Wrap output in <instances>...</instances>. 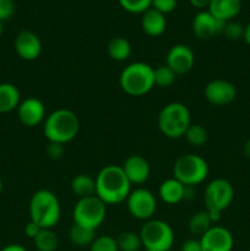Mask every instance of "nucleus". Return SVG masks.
I'll return each instance as SVG.
<instances>
[{
    "label": "nucleus",
    "instance_id": "obj_7",
    "mask_svg": "<svg viewBox=\"0 0 250 251\" xmlns=\"http://www.w3.org/2000/svg\"><path fill=\"white\" fill-rule=\"evenodd\" d=\"M139 234L146 251H169L174 244L173 229L162 220L146 221Z\"/></svg>",
    "mask_w": 250,
    "mask_h": 251
},
{
    "label": "nucleus",
    "instance_id": "obj_17",
    "mask_svg": "<svg viewBox=\"0 0 250 251\" xmlns=\"http://www.w3.org/2000/svg\"><path fill=\"white\" fill-rule=\"evenodd\" d=\"M127 180L131 185L145 184L151 174V167L149 161L141 154H131L124 161L122 166Z\"/></svg>",
    "mask_w": 250,
    "mask_h": 251
},
{
    "label": "nucleus",
    "instance_id": "obj_34",
    "mask_svg": "<svg viewBox=\"0 0 250 251\" xmlns=\"http://www.w3.org/2000/svg\"><path fill=\"white\" fill-rule=\"evenodd\" d=\"M15 12L14 0H0V21L4 22L11 19Z\"/></svg>",
    "mask_w": 250,
    "mask_h": 251
},
{
    "label": "nucleus",
    "instance_id": "obj_15",
    "mask_svg": "<svg viewBox=\"0 0 250 251\" xmlns=\"http://www.w3.org/2000/svg\"><path fill=\"white\" fill-rule=\"evenodd\" d=\"M17 117L22 125L34 127L46 120V107L37 97H28L21 100L17 107Z\"/></svg>",
    "mask_w": 250,
    "mask_h": 251
},
{
    "label": "nucleus",
    "instance_id": "obj_1",
    "mask_svg": "<svg viewBox=\"0 0 250 251\" xmlns=\"http://www.w3.org/2000/svg\"><path fill=\"white\" fill-rule=\"evenodd\" d=\"M131 191L122 166L109 164L98 172L96 176V195L105 205H119L124 202Z\"/></svg>",
    "mask_w": 250,
    "mask_h": 251
},
{
    "label": "nucleus",
    "instance_id": "obj_36",
    "mask_svg": "<svg viewBox=\"0 0 250 251\" xmlns=\"http://www.w3.org/2000/svg\"><path fill=\"white\" fill-rule=\"evenodd\" d=\"M180 251H202L200 239H196V238L186 239L185 242L181 244Z\"/></svg>",
    "mask_w": 250,
    "mask_h": 251
},
{
    "label": "nucleus",
    "instance_id": "obj_35",
    "mask_svg": "<svg viewBox=\"0 0 250 251\" xmlns=\"http://www.w3.org/2000/svg\"><path fill=\"white\" fill-rule=\"evenodd\" d=\"M47 156L50 159H60L61 157L65 153V147L61 144H56V142H49V145L47 146Z\"/></svg>",
    "mask_w": 250,
    "mask_h": 251
},
{
    "label": "nucleus",
    "instance_id": "obj_5",
    "mask_svg": "<svg viewBox=\"0 0 250 251\" xmlns=\"http://www.w3.org/2000/svg\"><path fill=\"white\" fill-rule=\"evenodd\" d=\"M158 129L168 139H181L191 124V114L184 103L171 102L164 105L157 119Z\"/></svg>",
    "mask_w": 250,
    "mask_h": 251
},
{
    "label": "nucleus",
    "instance_id": "obj_26",
    "mask_svg": "<svg viewBox=\"0 0 250 251\" xmlns=\"http://www.w3.org/2000/svg\"><path fill=\"white\" fill-rule=\"evenodd\" d=\"M33 244L38 251H55L59 245L58 235L53 232V229L42 228L41 232L33 239Z\"/></svg>",
    "mask_w": 250,
    "mask_h": 251
},
{
    "label": "nucleus",
    "instance_id": "obj_28",
    "mask_svg": "<svg viewBox=\"0 0 250 251\" xmlns=\"http://www.w3.org/2000/svg\"><path fill=\"white\" fill-rule=\"evenodd\" d=\"M185 140L188 141V144H190L194 147H200L207 142L208 134L207 130L200 124H190V126L188 127V130L185 131L184 135Z\"/></svg>",
    "mask_w": 250,
    "mask_h": 251
},
{
    "label": "nucleus",
    "instance_id": "obj_25",
    "mask_svg": "<svg viewBox=\"0 0 250 251\" xmlns=\"http://www.w3.org/2000/svg\"><path fill=\"white\" fill-rule=\"evenodd\" d=\"M69 238L76 247H90L96 239V230L74 223L69 232Z\"/></svg>",
    "mask_w": 250,
    "mask_h": 251
},
{
    "label": "nucleus",
    "instance_id": "obj_43",
    "mask_svg": "<svg viewBox=\"0 0 250 251\" xmlns=\"http://www.w3.org/2000/svg\"><path fill=\"white\" fill-rule=\"evenodd\" d=\"M2 33H4V24L0 21V37L2 36Z\"/></svg>",
    "mask_w": 250,
    "mask_h": 251
},
{
    "label": "nucleus",
    "instance_id": "obj_33",
    "mask_svg": "<svg viewBox=\"0 0 250 251\" xmlns=\"http://www.w3.org/2000/svg\"><path fill=\"white\" fill-rule=\"evenodd\" d=\"M176 6V0H152L151 7L156 9L157 11L162 14H168L172 12Z\"/></svg>",
    "mask_w": 250,
    "mask_h": 251
},
{
    "label": "nucleus",
    "instance_id": "obj_18",
    "mask_svg": "<svg viewBox=\"0 0 250 251\" xmlns=\"http://www.w3.org/2000/svg\"><path fill=\"white\" fill-rule=\"evenodd\" d=\"M141 27L146 34L151 37H158L166 31L167 28V19L166 15L157 11L153 7H150L149 10L142 14Z\"/></svg>",
    "mask_w": 250,
    "mask_h": 251
},
{
    "label": "nucleus",
    "instance_id": "obj_4",
    "mask_svg": "<svg viewBox=\"0 0 250 251\" xmlns=\"http://www.w3.org/2000/svg\"><path fill=\"white\" fill-rule=\"evenodd\" d=\"M120 88L126 95L141 97L154 87L153 68L142 61L129 64L119 76Z\"/></svg>",
    "mask_w": 250,
    "mask_h": 251
},
{
    "label": "nucleus",
    "instance_id": "obj_11",
    "mask_svg": "<svg viewBox=\"0 0 250 251\" xmlns=\"http://www.w3.org/2000/svg\"><path fill=\"white\" fill-rule=\"evenodd\" d=\"M237 87L234 83L223 78H215L207 82L203 88V96L206 100L213 105H228L237 98Z\"/></svg>",
    "mask_w": 250,
    "mask_h": 251
},
{
    "label": "nucleus",
    "instance_id": "obj_13",
    "mask_svg": "<svg viewBox=\"0 0 250 251\" xmlns=\"http://www.w3.org/2000/svg\"><path fill=\"white\" fill-rule=\"evenodd\" d=\"M202 251H232L234 239L229 230L222 226L215 225L199 238Z\"/></svg>",
    "mask_w": 250,
    "mask_h": 251
},
{
    "label": "nucleus",
    "instance_id": "obj_3",
    "mask_svg": "<svg viewBox=\"0 0 250 251\" xmlns=\"http://www.w3.org/2000/svg\"><path fill=\"white\" fill-rule=\"evenodd\" d=\"M29 220L41 228L53 229L61 217V206L55 194L47 189L37 190L29 200Z\"/></svg>",
    "mask_w": 250,
    "mask_h": 251
},
{
    "label": "nucleus",
    "instance_id": "obj_31",
    "mask_svg": "<svg viewBox=\"0 0 250 251\" xmlns=\"http://www.w3.org/2000/svg\"><path fill=\"white\" fill-rule=\"evenodd\" d=\"M119 4L122 5L123 9H125L129 12H135L144 14L146 10L151 7L152 0H119Z\"/></svg>",
    "mask_w": 250,
    "mask_h": 251
},
{
    "label": "nucleus",
    "instance_id": "obj_9",
    "mask_svg": "<svg viewBox=\"0 0 250 251\" xmlns=\"http://www.w3.org/2000/svg\"><path fill=\"white\" fill-rule=\"evenodd\" d=\"M234 199L233 185L223 178H216L207 184L203 193L206 210H217L223 212L227 210Z\"/></svg>",
    "mask_w": 250,
    "mask_h": 251
},
{
    "label": "nucleus",
    "instance_id": "obj_29",
    "mask_svg": "<svg viewBox=\"0 0 250 251\" xmlns=\"http://www.w3.org/2000/svg\"><path fill=\"white\" fill-rule=\"evenodd\" d=\"M153 77H154V86L158 87H171L175 82L176 75L171 68L167 65H159L156 69H153Z\"/></svg>",
    "mask_w": 250,
    "mask_h": 251
},
{
    "label": "nucleus",
    "instance_id": "obj_40",
    "mask_svg": "<svg viewBox=\"0 0 250 251\" xmlns=\"http://www.w3.org/2000/svg\"><path fill=\"white\" fill-rule=\"evenodd\" d=\"M189 1H190L191 5H194L195 7H200V9H202V7L208 6L211 0H189Z\"/></svg>",
    "mask_w": 250,
    "mask_h": 251
},
{
    "label": "nucleus",
    "instance_id": "obj_24",
    "mask_svg": "<svg viewBox=\"0 0 250 251\" xmlns=\"http://www.w3.org/2000/svg\"><path fill=\"white\" fill-rule=\"evenodd\" d=\"M212 226H215L208 216L207 211H198L190 217L188 222L189 232L195 237L201 238Z\"/></svg>",
    "mask_w": 250,
    "mask_h": 251
},
{
    "label": "nucleus",
    "instance_id": "obj_16",
    "mask_svg": "<svg viewBox=\"0 0 250 251\" xmlns=\"http://www.w3.org/2000/svg\"><path fill=\"white\" fill-rule=\"evenodd\" d=\"M17 55L26 61H33L42 54V42L39 37L32 31H21L14 42Z\"/></svg>",
    "mask_w": 250,
    "mask_h": 251
},
{
    "label": "nucleus",
    "instance_id": "obj_37",
    "mask_svg": "<svg viewBox=\"0 0 250 251\" xmlns=\"http://www.w3.org/2000/svg\"><path fill=\"white\" fill-rule=\"evenodd\" d=\"M41 229L42 228L39 227L37 223H34L33 221L29 220V222L25 226V234H26V237H28L29 239L33 240L34 238L37 237V234L41 232Z\"/></svg>",
    "mask_w": 250,
    "mask_h": 251
},
{
    "label": "nucleus",
    "instance_id": "obj_30",
    "mask_svg": "<svg viewBox=\"0 0 250 251\" xmlns=\"http://www.w3.org/2000/svg\"><path fill=\"white\" fill-rule=\"evenodd\" d=\"M90 251H119L117 239L110 235H100L90 245Z\"/></svg>",
    "mask_w": 250,
    "mask_h": 251
},
{
    "label": "nucleus",
    "instance_id": "obj_45",
    "mask_svg": "<svg viewBox=\"0 0 250 251\" xmlns=\"http://www.w3.org/2000/svg\"><path fill=\"white\" fill-rule=\"evenodd\" d=\"M169 251H172V250H169Z\"/></svg>",
    "mask_w": 250,
    "mask_h": 251
},
{
    "label": "nucleus",
    "instance_id": "obj_27",
    "mask_svg": "<svg viewBox=\"0 0 250 251\" xmlns=\"http://www.w3.org/2000/svg\"><path fill=\"white\" fill-rule=\"evenodd\" d=\"M117 244L119 251H139L142 247L140 234L134 232H123L118 235Z\"/></svg>",
    "mask_w": 250,
    "mask_h": 251
},
{
    "label": "nucleus",
    "instance_id": "obj_42",
    "mask_svg": "<svg viewBox=\"0 0 250 251\" xmlns=\"http://www.w3.org/2000/svg\"><path fill=\"white\" fill-rule=\"evenodd\" d=\"M244 154L245 157L250 161V139L244 144Z\"/></svg>",
    "mask_w": 250,
    "mask_h": 251
},
{
    "label": "nucleus",
    "instance_id": "obj_46",
    "mask_svg": "<svg viewBox=\"0 0 250 251\" xmlns=\"http://www.w3.org/2000/svg\"><path fill=\"white\" fill-rule=\"evenodd\" d=\"M249 251H250V249H249Z\"/></svg>",
    "mask_w": 250,
    "mask_h": 251
},
{
    "label": "nucleus",
    "instance_id": "obj_14",
    "mask_svg": "<svg viewBox=\"0 0 250 251\" xmlns=\"http://www.w3.org/2000/svg\"><path fill=\"white\" fill-rule=\"evenodd\" d=\"M227 21L216 19L208 10L199 11L193 20V32L199 39H210L223 33Z\"/></svg>",
    "mask_w": 250,
    "mask_h": 251
},
{
    "label": "nucleus",
    "instance_id": "obj_2",
    "mask_svg": "<svg viewBox=\"0 0 250 251\" xmlns=\"http://www.w3.org/2000/svg\"><path fill=\"white\" fill-rule=\"evenodd\" d=\"M80 131V119L75 112L59 108L47 115L43 123V134L49 142L65 145L73 141Z\"/></svg>",
    "mask_w": 250,
    "mask_h": 251
},
{
    "label": "nucleus",
    "instance_id": "obj_8",
    "mask_svg": "<svg viewBox=\"0 0 250 251\" xmlns=\"http://www.w3.org/2000/svg\"><path fill=\"white\" fill-rule=\"evenodd\" d=\"M105 216L107 205L97 195L78 199L73 210L74 223L95 230L104 222Z\"/></svg>",
    "mask_w": 250,
    "mask_h": 251
},
{
    "label": "nucleus",
    "instance_id": "obj_44",
    "mask_svg": "<svg viewBox=\"0 0 250 251\" xmlns=\"http://www.w3.org/2000/svg\"><path fill=\"white\" fill-rule=\"evenodd\" d=\"M1 193H2V180L1 178H0V195H1Z\"/></svg>",
    "mask_w": 250,
    "mask_h": 251
},
{
    "label": "nucleus",
    "instance_id": "obj_38",
    "mask_svg": "<svg viewBox=\"0 0 250 251\" xmlns=\"http://www.w3.org/2000/svg\"><path fill=\"white\" fill-rule=\"evenodd\" d=\"M195 198V189L194 186H185L184 189V201H190Z\"/></svg>",
    "mask_w": 250,
    "mask_h": 251
},
{
    "label": "nucleus",
    "instance_id": "obj_6",
    "mask_svg": "<svg viewBox=\"0 0 250 251\" xmlns=\"http://www.w3.org/2000/svg\"><path fill=\"white\" fill-rule=\"evenodd\" d=\"M208 164L199 154L186 153L178 157L173 166V178L185 186H195L206 180Z\"/></svg>",
    "mask_w": 250,
    "mask_h": 251
},
{
    "label": "nucleus",
    "instance_id": "obj_32",
    "mask_svg": "<svg viewBox=\"0 0 250 251\" xmlns=\"http://www.w3.org/2000/svg\"><path fill=\"white\" fill-rule=\"evenodd\" d=\"M223 34L229 41H238V39L243 38V36H244V26L240 25L239 22L227 21L225 29H223Z\"/></svg>",
    "mask_w": 250,
    "mask_h": 251
},
{
    "label": "nucleus",
    "instance_id": "obj_21",
    "mask_svg": "<svg viewBox=\"0 0 250 251\" xmlns=\"http://www.w3.org/2000/svg\"><path fill=\"white\" fill-rule=\"evenodd\" d=\"M21 103V93L15 85L9 82L0 83V114H6L17 109Z\"/></svg>",
    "mask_w": 250,
    "mask_h": 251
},
{
    "label": "nucleus",
    "instance_id": "obj_10",
    "mask_svg": "<svg viewBox=\"0 0 250 251\" xmlns=\"http://www.w3.org/2000/svg\"><path fill=\"white\" fill-rule=\"evenodd\" d=\"M126 207L130 215L140 221H149L157 210L156 196L145 188H136L130 191L126 200Z\"/></svg>",
    "mask_w": 250,
    "mask_h": 251
},
{
    "label": "nucleus",
    "instance_id": "obj_22",
    "mask_svg": "<svg viewBox=\"0 0 250 251\" xmlns=\"http://www.w3.org/2000/svg\"><path fill=\"white\" fill-rule=\"evenodd\" d=\"M107 53L110 59L122 63L131 55V44L124 37H113L107 44Z\"/></svg>",
    "mask_w": 250,
    "mask_h": 251
},
{
    "label": "nucleus",
    "instance_id": "obj_41",
    "mask_svg": "<svg viewBox=\"0 0 250 251\" xmlns=\"http://www.w3.org/2000/svg\"><path fill=\"white\" fill-rule=\"evenodd\" d=\"M243 39H244V42L248 46H250V22L244 27V36H243Z\"/></svg>",
    "mask_w": 250,
    "mask_h": 251
},
{
    "label": "nucleus",
    "instance_id": "obj_39",
    "mask_svg": "<svg viewBox=\"0 0 250 251\" xmlns=\"http://www.w3.org/2000/svg\"><path fill=\"white\" fill-rule=\"evenodd\" d=\"M0 251H27V249L20 244H9L2 248Z\"/></svg>",
    "mask_w": 250,
    "mask_h": 251
},
{
    "label": "nucleus",
    "instance_id": "obj_19",
    "mask_svg": "<svg viewBox=\"0 0 250 251\" xmlns=\"http://www.w3.org/2000/svg\"><path fill=\"white\" fill-rule=\"evenodd\" d=\"M207 7L216 19L230 21L240 12L242 0H211Z\"/></svg>",
    "mask_w": 250,
    "mask_h": 251
},
{
    "label": "nucleus",
    "instance_id": "obj_20",
    "mask_svg": "<svg viewBox=\"0 0 250 251\" xmlns=\"http://www.w3.org/2000/svg\"><path fill=\"white\" fill-rule=\"evenodd\" d=\"M184 189L185 185H183L175 178H171L164 180L159 185L158 195L163 202L168 205H176L184 200Z\"/></svg>",
    "mask_w": 250,
    "mask_h": 251
},
{
    "label": "nucleus",
    "instance_id": "obj_12",
    "mask_svg": "<svg viewBox=\"0 0 250 251\" xmlns=\"http://www.w3.org/2000/svg\"><path fill=\"white\" fill-rule=\"evenodd\" d=\"M195 64V54L186 44H175L167 53L166 65L174 71L176 76L185 75Z\"/></svg>",
    "mask_w": 250,
    "mask_h": 251
},
{
    "label": "nucleus",
    "instance_id": "obj_23",
    "mask_svg": "<svg viewBox=\"0 0 250 251\" xmlns=\"http://www.w3.org/2000/svg\"><path fill=\"white\" fill-rule=\"evenodd\" d=\"M71 191L78 199L96 195V179L88 174H77L71 180Z\"/></svg>",
    "mask_w": 250,
    "mask_h": 251
}]
</instances>
